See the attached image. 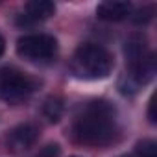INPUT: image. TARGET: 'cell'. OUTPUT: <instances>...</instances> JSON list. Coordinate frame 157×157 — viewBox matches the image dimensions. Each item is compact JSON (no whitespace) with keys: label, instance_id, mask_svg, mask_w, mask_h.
Returning a JSON list of instances; mask_svg holds the SVG:
<instances>
[{"label":"cell","instance_id":"6da1fadb","mask_svg":"<svg viewBox=\"0 0 157 157\" xmlns=\"http://www.w3.org/2000/svg\"><path fill=\"white\" fill-rule=\"evenodd\" d=\"M117 117L111 104L104 100L91 102L74 122V137L82 144L102 146L115 139Z\"/></svg>","mask_w":157,"mask_h":157},{"label":"cell","instance_id":"7a4b0ae2","mask_svg":"<svg viewBox=\"0 0 157 157\" xmlns=\"http://www.w3.org/2000/svg\"><path fill=\"white\" fill-rule=\"evenodd\" d=\"M113 56L100 44H82L72 56V72L80 80H104L113 70Z\"/></svg>","mask_w":157,"mask_h":157},{"label":"cell","instance_id":"3957f363","mask_svg":"<svg viewBox=\"0 0 157 157\" xmlns=\"http://www.w3.org/2000/svg\"><path fill=\"white\" fill-rule=\"evenodd\" d=\"M124 54H126V67L129 78L137 85L148 83L155 74V59L153 54L148 50L146 41L140 35H131L126 41Z\"/></svg>","mask_w":157,"mask_h":157},{"label":"cell","instance_id":"277c9868","mask_svg":"<svg viewBox=\"0 0 157 157\" xmlns=\"http://www.w3.org/2000/svg\"><path fill=\"white\" fill-rule=\"evenodd\" d=\"M17 54L26 61L44 63L57 54V41L46 33L24 35L17 41Z\"/></svg>","mask_w":157,"mask_h":157},{"label":"cell","instance_id":"5b68a950","mask_svg":"<svg viewBox=\"0 0 157 157\" xmlns=\"http://www.w3.org/2000/svg\"><path fill=\"white\" fill-rule=\"evenodd\" d=\"M33 89H35V82L30 80L28 76L11 68L0 70V98L2 100L10 104L22 102L33 93Z\"/></svg>","mask_w":157,"mask_h":157},{"label":"cell","instance_id":"8992f818","mask_svg":"<svg viewBox=\"0 0 157 157\" xmlns=\"http://www.w3.org/2000/svg\"><path fill=\"white\" fill-rule=\"evenodd\" d=\"M56 13V6L48 0H32L24 6V10L17 15V24L21 28H30L44 22Z\"/></svg>","mask_w":157,"mask_h":157},{"label":"cell","instance_id":"52a82bcc","mask_svg":"<svg viewBox=\"0 0 157 157\" xmlns=\"http://www.w3.org/2000/svg\"><path fill=\"white\" fill-rule=\"evenodd\" d=\"M39 137V129L37 126L26 122V124H21L17 128H13L8 135V144L13 148V150H26L30 146L35 144Z\"/></svg>","mask_w":157,"mask_h":157},{"label":"cell","instance_id":"ba28073f","mask_svg":"<svg viewBox=\"0 0 157 157\" xmlns=\"http://www.w3.org/2000/svg\"><path fill=\"white\" fill-rule=\"evenodd\" d=\"M129 11H131V4L124 2V0H105V2L98 4V8H96V15L102 21H109V22L126 19L129 15Z\"/></svg>","mask_w":157,"mask_h":157},{"label":"cell","instance_id":"9c48e42d","mask_svg":"<svg viewBox=\"0 0 157 157\" xmlns=\"http://www.w3.org/2000/svg\"><path fill=\"white\" fill-rule=\"evenodd\" d=\"M43 113H44V117H46L50 122H57V120L61 118V115H63V104H61V100L50 96V98L44 102V105H43Z\"/></svg>","mask_w":157,"mask_h":157},{"label":"cell","instance_id":"30bf717a","mask_svg":"<svg viewBox=\"0 0 157 157\" xmlns=\"http://www.w3.org/2000/svg\"><path fill=\"white\" fill-rule=\"evenodd\" d=\"M155 151H157V148H155L153 140H142L139 144V153L142 157H155Z\"/></svg>","mask_w":157,"mask_h":157},{"label":"cell","instance_id":"8fae6325","mask_svg":"<svg viewBox=\"0 0 157 157\" xmlns=\"http://www.w3.org/2000/svg\"><path fill=\"white\" fill-rule=\"evenodd\" d=\"M59 155V146L57 144H48V146H44L35 157H57Z\"/></svg>","mask_w":157,"mask_h":157},{"label":"cell","instance_id":"7c38bea8","mask_svg":"<svg viewBox=\"0 0 157 157\" xmlns=\"http://www.w3.org/2000/svg\"><path fill=\"white\" fill-rule=\"evenodd\" d=\"M151 19V11L150 13H146V10H139V13H137V17H135V22H148Z\"/></svg>","mask_w":157,"mask_h":157},{"label":"cell","instance_id":"4fadbf2b","mask_svg":"<svg viewBox=\"0 0 157 157\" xmlns=\"http://www.w3.org/2000/svg\"><path fill=\"white\" fill-rule=\"evenodd\" d=\"M4 48H6V43H4V37L0 35V56L4 54Z\"/></svg>","mask_w":157,"mask_h":157},{"label":"cell","instance_id":"5bb4252c","mask_svg":"<svg viewBox=\"0 0 157 157\" xmlns=\"http://www.w3.org/2000/svg\"><path fill=\"white\" fill-rule=\"evenodd\" d=\"M122 157H131V155H122Z\"/></svg>","mask_w":157,"mask_h":157}]
</instances>
